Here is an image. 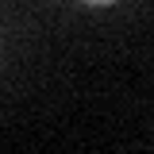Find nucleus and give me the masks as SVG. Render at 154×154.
<instances>
[{"label": "nucleus", "mask_w": 154, "mask_h": 154, "mask_svg": "<svg viewBox=\"0 0 154 154\" xmlns=\"http://www.w3.org/2000/svg\"><path fill=\"white\" fill-rule=\"evenodd\" d=\"M85 4H116V0H85Z\"/></svg>", "instance_id": "obj_1"}]
</instances>
